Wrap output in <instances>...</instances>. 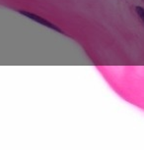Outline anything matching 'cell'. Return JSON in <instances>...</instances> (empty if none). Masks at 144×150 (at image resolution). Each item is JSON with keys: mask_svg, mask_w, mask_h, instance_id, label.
Returning a JSON list of instances; mask_svg holds the SVG:
<instances>
[{"mask_svg": "<svg viewBox=\"0 0 144 150\" xmlns=\"http://www.w3.org/2000/svg\"><path fill=\"white\" fill-rule=\"evenodd\" d=\"M135 10H136V13L138 14V16H139V18L141 19V21H142V23L144 24V9L142 7L138 6L135 8Z\"/></svg>", "mask_w": 144, "mask_h": 150, "instance_id": "obj_1", "label": "cell"}]
</instances>
